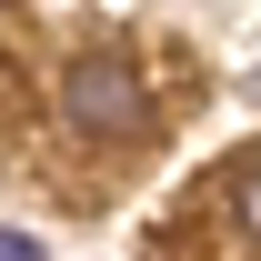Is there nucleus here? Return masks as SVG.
Segmentation results:
<instances>
[{"instance_id":"obj_1","label":"nucleus","mask_w":261,"mask_h":261,"mask_svg":"<svg viewBox=\"0 0 261 261\" xmlns=\"http://www.w3.org/2000/svg\"><path fill=\"white\" fill-rule=\"evenodd\" d=\"M61 111L81 141H141L151 130V91H141V70L111 61V50H81V61L61 70Z\"/></svg>"},{"instance_id":"obj_2","label":"nucleus","mask_w":261,"mask_h":261,"mask_svg":"<svg viewBox=\"0 0 261 261\" xmlns=\"http://www.w3.org/2000/svg\"><path fill=\"white\" fill-rule=\"evenodd\" d=\"M241 231H261V161L241 171Z\"/></svg>"},{"instance_id":"obj_3","label":"nucleus","mask_w":261,"mask_h":261,"mask_svg":"<svg viewBox=\"0 0 261 261\" xmlns=\"http://www.w3.org/2000/svg\"><path fill=\"white\" fill-rule=\"evenodd\" d=\"M0 261H40V241L31 231H0Z\"/></svg>"}]
</instances>
